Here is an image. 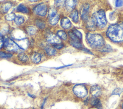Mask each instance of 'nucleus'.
<instances>
[{"label": "nucleus", "mask_w": 123, "mask_h": 109, "mask_svg": "<svg viewBox=\"0 0 123 109\" xmlns=\"http://www.w3.org/2000/svg\"><path fill=\"white\" fill-rule=\"evenodd\" d=\"M26 32L27 33L30 35H34L36 32V29L35 27L34 26H28L26 28Z\"/></svg>", "instance_id": "nucleus-24"}, {"label": "nucleus", "mask_w": 123, "mask_h": 109, "mask_svg": "<svg viewBox=\"0 0 123 109\" xmlns=\"http://www.w3.org/2000/svg\"><path fill=\"white\" fill-rule=\"evenodd\" d=\"M12 7V4L10 2H7L5 3L3 6V11L4 12H7Z\"/></svg>", "instance_id": "nucleus-29"}, {"label": "nucleus", "mask_w": 123, "mask_h": 109, "mask_svg": "<svg viewBox=\"0 0 123 109\" xmlns=\"http://www.w3.org/2000/svg\"><path fill=\"white\" fill-rule=\"evenodd\" d=\"M106 34L107 36L114 42L123 41V23L110 25L108 28Z\"/></svg>", "instance_id": "nucleus-1"}, {"label": "nucleus", "mask_w": 123, "mask_h": 109, "mask_svg": "<svg viewBox=\"0 0 123 109\" xmlns=\"http://www.w3.org/2000/svg\"><path fill=\"white\" fill-rule=\"evenodd\" d=\"M14 20V23L17 25H20L24 22L25 19L24 17L21 15H17L15 16Z\"/></svg>", "instance_id": "nucleus-19"}, {"label": "nucleus", "mask_w": 123, "mask_h": 109, "mask_svg": "<svg viewBox=\"0 0 123 109\" xmlns=\"http://www.w3.org/2000/svg\"><path fill=\"white\" fill-rule=\"evenodd\" d=\"M90 92L93 96L94 97H97L100 94L101 89L100 87L98 85H93L91 87Z\"/></svg>", "instance_id": "nucleus-11"}, {"label": "nucleus", "mask_w": 123, "mask_h": 109, "mask_svg": "<svg viewBox=\"0 0 123 109\" xmlns=\"http://www.w3.org/2000/svg\"><path fill=\"white\" fill-rule=\"evenodd\" d=\"M54 46L55 48H58V49H61L63 47V45L62 44H61V43H59V44H56L55 45H54Z\"/></svg>", "instance_id": "nucleus-36"}, {"label": "nucleus", "mask_w": 123, "mask_h": 109, "mask_svg": "<svg viewBox=\"0 0 123 109\" xmlns=\"http://www.w3.org/2000/svg\"><path fill=\"white\" fill-rule=\"evenodd\" d=\"M31 58L33 62L35 63H37L40 61L41 59V55L38 53L35 52L32 54Z\"/></svg>", "instance_id": "nucleus-14"}, {"label": "nucleus", "mask_w": 123, "mask_h": 109, "mask_svg": "<svg viewBox=\"0 0 123 109\" xmlns=\"http://www.w3.org/2000/svg\"><path fill=\"white\" fill-rule=\"evenodd\" d=\"M12 37H13V38L16 40H18L25 38L26 35L22 30L16 29L13 31L12 33Z\"/></svg>", "instance_id": "nucleus-7"}, {"label": "nucleus", "mask_w": 123, "mask_h": 109, "mask_svg": "<svg viewBox=\"0 0 123 109\" xmlns=\"http://www.w3.org/2000/svg\"><path fill=\"white\" fill-rule=\"evenodd\" d=\"M28 95L30 97H32V98H35L36 97V96L34 95H32V94H30V93H28Z\"/></svg>", "instance_id": "nucleus-38"}, {"label": "nucleus", "mask_w": 123, "mask_h": 109, "mask_svg": "<svg viewBox=\"0 0 123 109\" xmlns=\"http://www.w3.org/2000/svg\"><path fill=\"white\" fill-rule=\"evenodd\" d=\"M34 11L36 14L44 16L46 14L47 12V6L44 3H41L37 5L34 8Z\"/></svg>", "instance_id": "nucleus-6"}, {"label": "nucleus", "mask_w": 123, "mask_h": 109, "mask_svg": "<svg viewBox=\"0 0 123 109\" xmlns=\"http://www.w3.org/2000/svg\"><path fill=\"white\" fill-rule=\"evenodd\" d=\"M57 14V11L56 9L54 8H50L49 11V13H48V17L49 18L53 17L56 15Z\"/></svg>", "instance_id": "nucleus-26"}, {"label": "nucleus", "mask_w": 123, "mask_h": 109, "mask_svg": "<svg viewBox=\"0 0 123 109\" xmlns=\"http://www.w3.org/2000/svg\"><path fill=\"white\" fill-rule=\"evenodd\" d=\"M3 47L6 50L10 51L16 52L22 49L16 42L9 38L4 39Z\"/></svg>", "instance_id": "nucleus-4"}, {"label": "nucleus", "mask_w": 123, "mask_h": 109, "mask_svg": "<svg viewBox=\"0 0 123 109\" xmlns=\"http://www.w3.org/2000/svg\"><path fill=\"white\" fill-rule=\"evenodd\" d=\"M83 50H84V51H86V52H87V53H90V54H92V53H91V52L89 50H88V49H87L86 48H84V49H83Z\"/></svg>", "instance_id": "nucleus-37"}, {"label": "nucleus", "mask_w": 123, "mask_h": 109, "mask_svg": "<svg viewBox=\"0 0 123 109\" xmlns=\"http://www.w3.org/2000/svg\"><path fill=\"white\" fill-rule=\"evenodd\" d=\"M86 39L87 43L94 48H99L104 45L103 37L98 34L88 33L86 35Z\"/></svg>", "instance_id": "nucleus-2"}, {"label": "nucleus", "mask_w": 123, "mask_h": 109, "mask_svg": "<svg viewBox=\"0 0 123 109\" xmlns=\"http://www.w3.org/2000/svg\"><path fill=\"white\" fill-rule=\"evenodd\" d=\"M86 27L88 30H89L90 31H94L96 29V25L95 24L94 21L91 19L87 22Z\"/></svg>", "instance_id": "nucleus-18"}, {"label": "nucleus", "mask_w": 123, "mask_h": 109, "mask_svg": "<svg viewBox=\"0 0 123 109\" xmlns=\"http://www.w3.org/2000/svg\"><path fill=\"white\" fill-rule=\"evenodd\" d=\"M47 41L52 44H59L61 43L60 37L53 33H49L46 37Z\"/></svg>", "instance_id": "nucleus-8"}, {"label": "nucleus", "mask_w": 123, "mask_h": 109, "mask_svg": "<svg viewBox=\"0 0 123 109\" xmlns=\"http://www.w3.org/2000/svg\"><path fill=\"white\" fill-rule=\"evenodd\" d=\"M123 91V89L121 88H117L113 91L112 92V95H119Z\"/></svg>", "instance_id": "nucleus-32"}, {"label": "nucleus", "mask_w": 123, "mask_h": 109, "mask_svg": "<svg viewBox=\"0 0 123 109\" xmlns=\"http://www.w3.org/2000/svg\"><path fill=\"white\" fill-rule=\"evenodd\" d=\"M17 42L16 43V44L21 49H25L28 47V41L27 39L25 38L21 40H17Z\"/></svg>", "instance_id": "nucleus-13"}, {"label": "nucleus", "mask_w": 123, "mask_h": 109, "mask_svg": "<svg viewBox=\"0 0 123 109\" xmlns=\"http://www.w3.org/2000/svg\"><path fill=\"white\" fill-rule=\"evenodd\" d=\"M36 24L37 26L40 29H43L45 27V23L41 20H37L36 22Z\"/></svg>", "instance_id": "nucleus-27"}, {"label": "nucleus", "mask_w": 123, "mask_h": 109, "mask_svg": "<svg viewBox=\"0 0 123 109\" xmlns=\"http://www.w3.org/2000/svg\"><path fill=\"white\" fill-rule=\"evenodd\" d=\"M71 65H65V66H62V67H58V68H56V69H60V68H64V67H67V66H69Z\"/></svg>", "instance_id": "nucleus-39"}, {"label": "nucleus", "mask_w": 123, "mask_h": 109, "mask_svg": "<svg viewBox=\"0 0 123 109\" xmlns=\"http://www.w3.org/2000/svg\"><path fill=\"white\" fill-rule=\"evenodd\" d=\"M16 10L18 12H22L24 13H27L29 12L27 8L22 4H20L17 6L16 8Z\"/></svg>", "instance_id": "nucleus-17"}, {"label": "nucleus", "mask_w": 123, "mask_h": 109, "mask_svg": "<svg viewBox=\"0 0 123 109\" xmlns=\"http://www.w3.org/2000/svg\"><path fill=\"white\" fill-rule=\"evenodd\" d=\"M74 94L79 97H84L87 95V91L86 87L83 85L78 84L75 85L73 88Z\"/></svg>", "instance_id": "nucleus-5"}, {"label": "nucleus", "mask_w": 123, "mask_h": 109, "mask_svg": "<svg viewBox=\"0 0 123 109\" xmlns=\"http://www.w3.org/2000/svg\"><path fill=\"white\" fill-rule=\"evenodd\" d=\"M72 24L70 20L67 17H64L61 20V25L64 29H68L71 27Z\"/></svg>", "instance_id": "nucleus-12"}, {"label": "nucleus", "mask_w": 123, "mask_h": 109, "mask_svg": "<svg viewBox=\"0 0 123 109\" xmlns=\"http://www.w3.org/2000/svg\"><path fill=\"white\" fill-rule=\"evenodd\" d=\"M70 42L71 45L73 47H74V48H82V44L81 43L80 41H74V40H71Z\"/></svg>", "instance_id": "nucleus-21"}, {"label": "nucleus", "mask_w": 123, "mask_h": 109, "mask_svg": "<svg viewBox=\"0 0 123 109\" xmlns=\"http://www.w3.org/2000/svg\"><path fill=\"white\" fill-rule=\"evenodd\" d=\"M59 20V15L58 14H57L55 16L49 19V23L51 25L56 24L58 22Z\"/></svg>", "instance_id": "nucleus-22"}, {"label": "nucleus", "mask_w": 123, "mask_h": 109, "mask_svg": "<svg viewBox=\"0 0 123 109\" xmlns=\"http://www.w3.org/2000/svg\"><path fill=\"white\" fill-rule=\"evenodd\" d=\"M96 26L100 28L104 27L107 24V20L105 13L102 10H99L94 13L91 17Z\"/></svg>", "instance_id": "nucleus-3"}, {"label": "nucleus", "mask_w": 123, "mask_h": 109, "mask_svg": "<svg viewBox=\"0 0 123 109\" xmlns=\"http://www.w3.org/2000/svg\"><path fill=\"white\" fill-rule=\"evenodd\" d=\"M89 9V5L88 3H86L83 7L81 11V18L84 21H86L88 19Z\"/></svg>", "instance_id": "nucleus-9"}, {"label": "nucleus", "mask_w": 123, "mask_h": 109, "mask_svg": "<svg viewBox=\"0 0 123 109\" xmlns=\"http://www.w3.org/2000/svg\"><path fill=\"white\" fill-rule=\"evenodd\" d=\"M57 35L60 38H62V39H63V40L66 39L67 35L64 31H63V30L58 31L57 32Z\"/></svg>", "instance_id": "nucleus-25"}, {"label": "nucleus", "mask_w": 123, "mask_h": 109, "mask_svg": "<svg viewBox=\"0 0 123 109\" xmlns=\"http://www.w3.org/2000/svg\"><path fill=\"white\" fill-rule=\"evenodd\" d=\"M4 44V39L2 37V36L1 34L0 33V48L3 46Z\"/></svg>", "instance_id": "nucleus-35"}, {"label": "nucleus", "mask_w": 123, "mask_h": 109, "mask_svg": "<svg viewBox=\"0 0 123 109\" xmlns=\"http://www.w3.org/2000/svg\"><path fill=\"white\" fill-rule=\"evenodd\" d=\"M122 108H123V104H122Z\"/></svg>", "instance_id": "nucleus-41"}, {"label": "nucleus", "mask_w": 123, "mask_h": 109, "mask_svg": "<svg viewBox=\"0 0 123 109\" xmlns=\"http://www.w3.org/2000/svg\"><path fill=\"white\" fill-rule=\"evenodd\" d=\"M15 15L14 13H11L9 14H8L6 16V19L8 20V21H11L15 19Z\"/></svg>", "instance_id": "nucleus-31"}, {"label": "nucleus", "mask_w": 123, "mask_h": 109, "mask_svg": "<svg viewBox=\"0 0 123 109\" xmlns=\"http://www.w3.org/2000/svg\"><path fill=\"white\" fill-rule=\"evenodd\" d=\"M70 17L72 18L74 22L76 23L78 21V13L76 10H73L71 14H70Z\"/></svg>", "instance_id": "nucleus-16"}, {"label": "nucleus", "mask_w": 123, "mask_h": 109, "mask_svg": "<svg viewBox=\"0 0 123 109\" xmlns=\"http://www.w3.org/2000/svg\"><path fill=\"white\" fill-rule=\"evenodd\" d=\"M18 57V58L20 60V61H22L26 62L28 60V57L27 56V55H26L25 53H24L23 52L20 53L19 54Z\"/></svg>", "instance_id": "nucleus-23"}, {"label": "nucleus", "mask_w": 123, "mask_h": 109, "mask_svg": "<svg viewBox=\"0 0 123 109\" xmlns=\"http://www.w3.org/2000/svg\"><path fill=\"white\" fill-rule=\"evenodd\" d=\"M64 3L65 7L67 11H73L77 3L76 0H66Z\"/></svg>", "instance_id": "nucleus-10"}, {"label": "nucleus", "mask_w": 123, "mask_h": 109, "mask_svg": "<svg viewBox=\"0 0 123 109\" xmlns=\"http://www.w3.org/2000/svg\"><path fill=\"white\" fill-rule=\"evenodd\" d=\"M90 104L92 105L95 106V107H96L98 109H101L102 108V106H101V104L100 103V100L96 98L95 97H93L91 99Z\"/></svg>", "instance_id": "nucleus-15"}, {"label": "nucleus", "mask_w": 123, "mask_h": 109, "mask_svg": "<svg viewBox=\"0 0 123 109\" xmlns=\"http://www.w3.org/2000/svg\"><path fill=\"white\" fill-rule=\"evenodd\" d=\"M30 1H37V0H30Z\"/></svg>", "instance_id": "nucleus-40"}, {"label": "nucleus", "mask_w": 123, "mask_h": 109, "mask_svg": "<svg viewBox=\"0 0 123 109\" xmlns=\"http://www.w3.org/2000/svg\"><path fill=\"white\" fill-rule=\"evenodd\" d=\"M12 55L10 53H6L0 51V57L3 58H11Z\"/></svg>", "instance_id": "nucleus-30"}, {"label": "nucleus", "mask_w": 123, "mask_h": 109, "mask_svg": "<svg viewBox=\"0 0 123 109\" xmlns=\"http://www.w3.org/2000/svg\"><path fill=\"white\" fill-rule=\"evenodd\" d=\"M123 5V1L121 0H118L115 1V6L117 7H120Z\"/></svg>", "instance_id": "nucleus-33"}, {"label": "nucleus", "mask_w": 123, "mask_h": 109, "mask_svg": "<svg viewBox=\"0 0 123 109\" xmlns=\"http://www.w3.org/2000/svg\"><path fill=\"white\" fill-rule=\"evenodd\" d=\"M111 49V48L109 45L106 46L102 50V51H110Z\"/></svg>", "instance_id": "nucleus-34"}, {"label": "nucleus", "mask_w": 123, "mask_h": 109, "mask_svg": "<svg viewBox=\"0 0 123 109\" xmlns=\"http://www.w3.org/2000/svg\"><path fill=\"white\" fill-rule=\"evenodd\" d=\"M79 39V40H81L82 39V34L81 33L78 31V30L76 29H74L73 30V32H72Z\"/></svg>", "instance_id": "nucleus-28"}, {"label": "nucleus", "mask_w": 123, "mask_h": 109, "mask_svg": "<svg viewBox=\"0 0 123 109\" xmlns=\"http://www.w3.org/2000/svg\"><path fill=\"white\" fill-rule=\"evenodd\" d=\"M45 50L47 54L49 55H54L56 53V50L53 48L50 47H47L45 48Z\"/></svg>", "instance_id": "nucleus-20"}]
</instances>
